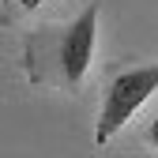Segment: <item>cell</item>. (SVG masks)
Masks as SVG:
<instances>
[{"instance_id":"cell-4","label":"cell","mask_w":158,"mask_h":158,"mask_svg":"<svg viewBox=\"0 0 158 158\" xmlns=\"http://www.w3.org/2000/svg\"><path fill=\"white\" fill-rule=\"evenodd\" d=\"M38 4H42V0H23V8H38Z\"/></svg>"},{"instance_id":"cell-3","label":"cell","mask_w":158,"mask_h":158,"mask_svg":"<svg viewBox=\"0 0 158 158\" xmlns=\"http://www.w3.org/2000/svg\"><path fill=\"white\" fill-rule=\"evenodd\" d=\"M147 139L154 143V151H158V113H154V121L147 124Z\"/></svg>"},{"instance_id":"cell-1","label":"cell","mask_w":158,"mask_h":158,"mask_svg":"<svg viewBox=\"0 0 158 158\" xmlns=\"http://www.w3.org/2000/svg\"><path fill=\"white\" fill-rule=\"evenodd\" d=\"M154 90H158V64L128 68L121 75H113V83L106 87L102 113H98V121H94V143H109L113 135L139 113V106Z\"/></svg>"},{"instance_id":"cell-2","label":"cell","mask_w":158,"mask_h":158,"mask_svg":"<svg viewBox=\"0 0 158 158\" xmlns=\"http://www.w3.org/2000/svg\"><path fill=\"white\" fill-rule=\"evenodd\" d=\"M94 38H98V4L83 8L68 30L60 34V49H56V68H60L64 87H79L83 75L90 68V56H94Z\"/></svg>"}]
</instances>
